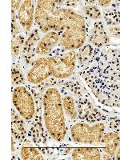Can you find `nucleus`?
<instances>
[{"label": "nucleus", "mask_w": 120, "mask_h": 160, "mask_svg": "<svg viewBox=\"0 0 120 160\" xmlns=\"http://www.w3.org/2000/svg\"><path fill=\"white\" fill-rule=\"evenodd\" d=\"M62 95V107L66 118H68V122H75L78 119V108H77L76 99L69 92Z\"/></svg>", "instance_id": "dca6fc26"}, {"label": "nucleus", "mask_w": 120, "mask_h": 160, "mask_svg": "<svg viewBox=\"0 0 120 160\" xmlns=\"http://www.w3.org/2000/svg\"><path fill=\"white\" fill-rule=\"evenodd\" d=\"M102 159H113V158L111 155H108V153L102 151Z\"/></svg>", "instance_id": "a878e982"}, {"label": "nucleus", "mask_w": 120, "mask_h": 160, "mask_svg": "<svg viewBox=\"0 0 120 160\" xmlns=\"http://www.w3.org/2000/svg\"><path fill=\"white\" fill-rule=\"evenodd\" d=\"M11 118L12 137L19 142L20 145L25 142H31L29 139V124L18 114L15 108H12Z\"/></svg>", "instance_id": "9b49d317"}, {"label": "nucleus", "mask_w": 120, "mask_h": 160, "mask_svg": "<svg viewBox=\"0 0 120 160\" xmlns=\"http://www.w3.org/2000/svg\"><path fill=\"white\" fill-rule=\"evenodd\" d=\"M57 7L55 1L51 0H40L36 2L35 24L44 35L53 31L54 12Z\"/></svg>", "instance_id": "423d86ee"}, {"label": "nucleus", "mask_w": 120, "mask_h": 160, "mask_svg": "<svg viewBox=\"0 0 120 160\" xmlns=\"http://www.w3.org/2000/svg\"><path fill=\"white\" fill-rule=\"evenodd\" d=\"M22 66L20 60L18 62H14L11 70V78H12V85L14 87L25 85L26 77L22 71Z\"/></svg>", "instance_id": "6ab92c4d"}, {"label": "nucleus", "mask_w": 120, "mask_h": 160, "mask_svg": "<svg viewBox=\"0 0 120 160\" xmlns=\"http://www.w3.org/2000/svg\"><path fill=\"white\" fill-rule=\"evenodd\" d=\"M115 159H118V160H120V146H119V148H118V150H117L116 153H115Z\"/></svg>", "instance_id": "bb28decb"}, {"label": "nucleus", "mask_w": 120, "mask_h": 160, "mask_svg": "<svg viewBox=\"0 0 120 160\" xmlns=\"http://www.w3.org/2000/svg\"><path fill=\"white\" fill-rule=\"evenodd\" d=\"M19 157L21 159L38 160L44 159V155L38 149L37 147L33 146L31 142H25L19 147Z\"/></svg>", "instance_id": "f3484780"}, {"label": "nucleus", "mask_w": 120, "mask_h": 160, "mask_svg": "<svg viewBox=\"0 0 120 160\" xmlns=\"http://www.w3.org/2000/svg\"><path fill=\"white\" fill-rule=\"evenodd\" d=\"M89 43L95 48H102L110 42V37L106 31L103 22L99 20L93 25L92 29L89 33Z\"/></svg>", "instance_id": "ddd939ff"}, {"label": "nucleus", "mask_w": 120, "mask_h": 160, "mask_svg": "<svg viewBox=\"0 0 120 160\" xmlns=\"http://www.w3.org/2000/svg\"><path fill=\"white\" fill-rule=\"evenodd\" d=\"M101 143L103 145L101 148L102 151L108 153L114 159L115 153L120 146V134L111 131L106 132L102 136Z\"/></svg>", "instance_id": "4468645a"}, {"label": "nucleus", "mask_w": 120, "mask_h": 160, "mask_svg": "<svg viewBox=\"0 0 120 160\" xmlns=\"http://www.w3.org/2000/svg\"><path fill=\"white\" fill-rule=\"evenodd\" d=\"M13 103L14 108L29 127L36 114V102L31 89L28 86L21 85L13 88Z\"/></svg>", "instance_id": "39448f33"}, {"label": "nucleus", "mask_w": 120, "mask_h": 160, "mask_svg": "<svg viewBox=\"0 0 120 160\" xmlns=\"http://www.w3.org/2000/svg\"><path fill=\"white\" fill-rule=\"evenodd\" d=\"M82 11H83L84 15L86 16L92 20L99 21L102 18V11H100L99 8H98V6H96L95 4L87 3L82 8Z\"/></svg>", "instance_id": "4be33fe9"}, {"label": "nucleus", "mask_w": 120, "mask_h": 160, "mask_svg": "<svg viewBox=\"0 0 120 160\" xmlns=\"http://www.w3.org/2000/svg\"><path fill=\"white\" fill-rule=\"evenodd\" d=\"M22 2L21 1H11V9L18 12Z\"/></svg>", "instance_id": "393cba45"}, {"label": "nucleus", "mask_w": 120, "mask_h": 160, "mask_svg": "<svg viewBox=\"0 0 120 160\" xmlns=\"http://www.w3.org/2000/svg\"><path fill=\"white\" fill-rule=\"evenodd\" d=\"M95 54V48L91 44H84L77 52V68L82 69L90 63Z\"/></svg>", "instance_id": "a211bd4d"}, {"label": "nucleus", "mask_w": 120, "mask_h": 160, "mask_svg": "<svg viewBox=\"0 0 120 160\" xmlns=\"http://www.w3.org/2000/svg\"><path fill=\"white\" fill-rule=\"evenodd\" d=\"M54 16L53 31L59 32L61 36L58 48L73 51L82 48L88 35L83 17L70 8L59 6L54 12Z\"/></svg>", "instance_id": "f257e3e1"}, {"label": "nucleus", "mask_w": 120, "mask_h": 160, "mask_svg": "<svg viewBox=\"0 0 120 160\" xmlns=\"http://www.w3.org/2000/svg\"><path fill=\"white\" fill-rule=\"evenodd\" d=\"M48 58L51 76L55 79L60 80L70 78L77 68V52L73 51H64L58 48Z\"/></svg>", "instance_id": "7ed1b4c3"}, {"label": "nucleus", "mask_w": 120, "mask_h": 160, "mask_svg": "<svg viewBox=\"0 0 120 160\" xmlns=\"http://www.w3.org/2000/svg\"><path fill=\"white\" fill-rule=\"evenodd\" d=\"M97 5L99 6V7H102V8H108L109 6H111L112 4V1H97Z\"/></svg>", "instance_id": "b1692460"}, {"label": "nucleus", "mask_w": 120, "mask_h": 160, "mask_svg": "<svg viewBox=\"0 0 120 160\" xmlns=\"http://www.w3.org/2000/svg\"><path fill=\"white\" fill-rule=\"evenodd\" d=\"M78 108V119L81 122H107L109 118L102 114L88 98L83 95L76 99Z\"/></svg>", "instance_id": "6e6552de"}, {"label": "nucleus", "mask_w": 120, "mask_h": 160, "mask_svg": "<svg viewBox=\"0 0 120 160\" xmlns=\"http://www.w3.org/2000/svg\"><path fill=\"white\" fill-rule=\"evenodd\" d=\"M42 118L48 138L62 142L67 138L68 128L62 107V93L56 87L50 86L42 94Z\"/></svg>", "instance_id": "f03ea898"}, {"label": "nucleus", "mask_w": 120, "mask_h": 160, "mask_svg": "<svg viewBox=\"0 0 120 160\" xmlns=\"http://www.w3.org/2000/svg\"><path fill=\"white\" fill-rule=\"evenodd\" d=\"M35 1L25 0L22 1L18 11V20L23 30L24 35L28 36L32 31L35 24Z\"/></svg>", "instance_id": "9d476101"}, {"label": "nucleus", "mask_w": 120, "mask_h": 160, "mask_svg": "<svg viewBox=\"0 0 120 160\" xmlns=\"http://www.w3.org/2000/svg\"><path fill=\"white\" fill-rule=\"evenodd\" d=\"M27 35L21 34V35H16L12 37L11 40V53L14 60L15 58H18L21 55L22 49H23L24 44L26 42Z\"/></svg>", "instance_id": "aec40b11"}, {"label": "nucleus", "mask_w": 120, "mask_h": 160, "mask_svg": "<svg viewBox=\"0 0 120 160\" xmlns=\"http://www.w3.org/2000/svg\"><path fill=\"white\" fill-rule=\"evenodd\" d=\"M42 33L41 32V31L35 26V28H33L32 31L27 36L23 49L21 53V55L18 58L23 68H27L26 67L29 68L37 58L36 47L39 40L42 37Z\"/></svg>", "instance_id": "1a4fd4ad"}, {"label": "nucleus", "mask_w": 120, "mask_h": 160, "mask_svg": "<svg viewBox=\"0 0 120 160\" xmlns=\"http://www.w3.org/2000/svg\"><path fill=\"white\" fill-rule=\"evenodd\" d=\"M102 17L105 22L110 26L120 25V11L117 9H104L102 10Z\"/></svg>", "instance_id": "412c9836"}, {"label": "nucleus", "mask_w": 120, "mask_h": 160, "mask_svg": "<svg viewBox=\"0 0 120 160\" xmlns=\"http://www.w3.org/2000/svg\"><path fill=\"white\" fill-rule=\"evenodd\" d=\"M108 33L109 36L115 37L120 39V27L118 26H110L108 28Z\"/></svg>", "instance_id": "5701e85b"}, {"label": "nucleus", "mask_w": 120, "mask_h": 160, "mask_svg": "<svg viewBox=\"0 0 120 160\" xmlns=\"http://www.w3.org/2000/svg\"><path fill=\"white\" fill-rule=\"evenodd\" d=\"M71 159L98 160L102 158V150L98 148H75L71 149Z\"/></svg>", "instance_id": "2eb2a0df"}, {"label": "nucleus", "mask_w": 120, "mask_h": 160, "mask_svg": "<svg viewBox=\"0 0 120 160\" xmlns=\"http://www.w3.org/2000/svg\"><path fill=\"white\" fill-rule=\"evenodd\" d=\"M26 82L31 87L41 86L48 82L51 76L49 62L47 57H38L35 60L25 74Z\"/></svg>", "instance_id": "0eeeda50"}, {"label": "nucleus", "mask_w": 120, "mask_h": 160, "mask_svg": "<svg viewBox=\"0 0 120 160\" xmlns=\"http://www.w3.org/2000/svg\"><path fill=\"white\" fill-rule=\"evenodd\" d=\"M60 33L51 31L45 34L39 40L36 47V55L39 57L49 56L58 48L60 43Z\"/></svg>", "instance_id": "f8f14e48"}, {"label": "nucleus", "mask_w": 120, "mask_h": 160, "mask_svg": "<svg viewBox=\"0 0 120 160\" xmlns=\"http://www.w3.org/2000/svg\"><path fill=\"white\" fill-rule=\"evenodd\" d=\"M108 129L107 122H73L68 130L71 140L76 143H101Z\"/></svg>", "instance_id": "20e7f679"}]
</instances>
